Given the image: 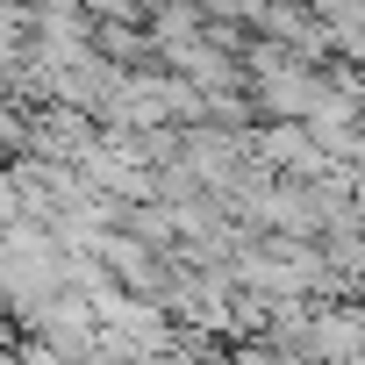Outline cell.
<instances>
[{
	"mask_svg": "<svg viewBox=\"0 0 365 365\" xmlns=\"http://www.w3.org/2000/svg\"><path fill=\"white\" fill-rule=\"evenodd\" d=\"M308 344H315L322 365L365 358V308H315L308 315Z\"/></svg>",
	"mask_w": 365,
	"mask_h": 365,
	"instance_id": "cell-1",
	"label": "cell"
}]
</instances>
